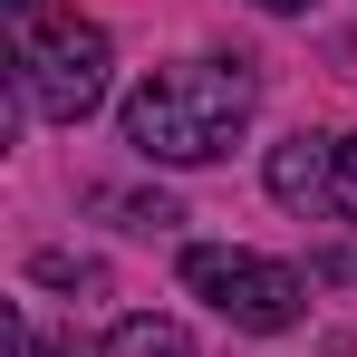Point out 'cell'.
<instances>
[{
    "instance_id": "cell-1",
    "label": "cell",
    "mask_w": 357,
    "mask_h": 357,
    "mask_svg": "<svg viewBox=\"0 0 357 357\" xmlns=\"http://www.w3.org/2000/svg\"><path fill=\"white\" fill-rule=\"evenodd\" d=\"M251 107H261L251 59H174L126 97V145L145 165H213V155L241 145Z\"/></svg>"
},
{
    "instance_id": "cell-2",
    "label": "cell",
    "mask_w": 357,
    "mask_h": 357,
    "mask_svg": "<svg viewBox=\"0 0 357 357\" xmlns=\"http://www.w3.org/2000/svg\"><path fill=\"white\" fill-rule=\"evenodd\" d=\"M107 68H116V49H107V29L97 20H77V10H20V87H29V107L39 116L77 126L97 97H107Z\"/></svg>"
},
{
    "instance_id": "cell-3",
    "label": "cell",
    "mask_w": 357,
    "mask_h": 357,
    "mask_svg": "<svg viewBox=\"0 0 357 357\" xmlns=\"http://www.w3.org/2000/svg\"><path fill=\"white\" fill-rule=\"evenodd\" d=\"M183 290L213 299V309H222L232 328H251V338H280V328L309 319V280H299L290 261L222 251V241H193V251H183Z\"/></svg>"
},
{
    "instance_id": "cell-4",
    "label": "cell",
    "mask_w": 357,
    "mask_h": 357,
    "mask_svg": "<svg viewBox=\"0 0 357 357\" xmlns=\"http://www.w3.org/2000/svg\"><path fill=\"white\" fill-rule=\"evenodd\" d=\"M271 203L280 213H338V135H280L271 145Z\"/></svg>"
},
{
    "instance_id": "cell-5",
    "label": "cell",
    "mask_w": 357,
    "mask_h": 357,
    "mask_svg": "<svg viewBox=\"0 0 357 357\" xmlns=\"http://www.w3.org/2000/svg\"><path fill=\"white\" fill-rule=\"evenodd\" d=\"M107 357H193V338H183V319H116Z\"/></svg>"
},
{
    "instance_id": "cell-6",
    "label": "cell",
    "mask_w": 357,
    "mask_h": 357,
    "mask_svg": "<svg viewBox=\"0 0 357 357\" xmlns=\"http://www.w3.org/2000/svg\"><path fill=\"white\" fill-rule=\"evenodd\" d=\"M39 280H49V290H97L107 271H97V261H68V251H39Z\"/></svg>"
},
{
    "instance_id": "cell-7",
    "label": "cell",
    "mask_w": 357,
    "mask_h": 357,
    "mask_svg": "<svg viewBox=\"0 0 357 357\" xmlns=\"http://www.w3.org/2000/svg\"><path fill=\"white\" fill-rule=\"evenodd\" d=\"M10 357H77V348H59V338H39L29 319H10Z\"/></svg>"
},
{
    "instance_id": "cell-8",
    "label": "cell",
    "mask_w": 357,
    "mask_h": 357,
    "mask_svg": "<svg viewBox=\"0 0 357 357\" xmlns=\"http://www.w3.org/2000/svg\"><path fill=\"white\" fill-rule=\"evenodd\" d=\"M338 213L357 222V135H338Z\"/></svg>"
},
{
    "instance_id": "cell-9",
    "label": "cell",
    "mask_w": 357,
    "mask_h": 357,
    "mask_svg": "<svg viewBox=\"0 0 357 357\" xmlns=\"http://www.w3.org/2000/svg\"><path fill=\"white\" fill-rule=\"evenodd\" d=\"M126 213H135V222H145V232H165V222H183L174 203H165V193H135V203H126Z\"/></svg>"
},
{
    "instance_id": "cell-10",
    "label": "cell",
    "mask_w": 357,
    "mask_h": 357,
    "mask_svg": "<svg viewBox=\"0 0 357 357\" xmlns=\"http://www.w3.org/2000/svg\"><path fill=\"white\" fill-rule=\"evenodd\" d=\"M319 280H338V290H357V251H328V261H319Z\"/></svg>"
},
{
    "instance_id": "cell-11",
    "label": "cell",
    "mask_w": 357,
    "mask_h": 357,
    "mask_svg": "<svg viewBox=\"0 0 357 357\" xmlns=\"http://www.w3.org/2000/svg\"><path fill=\"white\" fill-rule=\"evenodd\" d=\"M251 10H280V20H290V10H309V0H251Z\"/></svg>"
}]
</instances>
